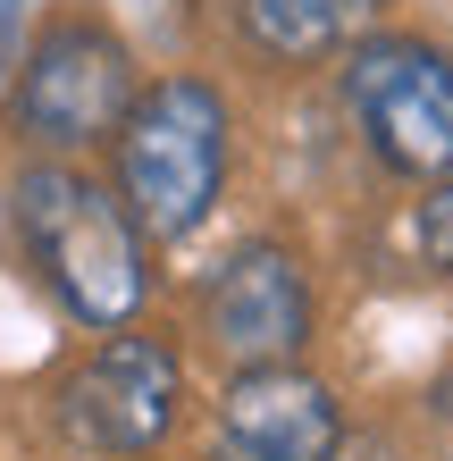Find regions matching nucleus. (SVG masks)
<instances>
[{"label":"nucleus","mask_w":453,"mask_h":461,"mask_svg":"<svg viewBox=\"0 0 453 461\" xmlns=\"http://www.w3.org/2000/svg\"><path fill=\"white\" fill-rule=\"evenodd\" d=\"M9 243L34 268L42 303L85 336L143 328L159 294V243L135 227L118 185L85 159H17L9 176Z\"/></svg>","instance_id":"f257e3e1"},{"label":"nucleus","mask_w":453,"mask_h":461,"mask_svg":"<svg viewBox=\"0 0 453 461\" xmlns=\"http://www.w3.org/2000/svg\"><path fill=\"white\" fill-rule=\"evenodd\" d=\"M227 168H235V110L219 93V76H202V68L143 76L126 126L110 134V185L159 252H177L210 227Z\"/></svg>","instance_id":"f03ea898"},{"label":"nucleus","mask_w":453,"mask_h":461,"mask_svg":"<svg viewBox=\"0 0 453 461\" xmlns=\"http://www.w3.org/2000/svg\"><path fill=\"white\" fill-rule=\"evenodd\" d=\"M135 93H143L135 42L93 9H59L25 42L9 101H0V126L17 134L25 159H85V151H110Z\"/></svg>","instance_id":"7ed1b4c3"},{"label":"nucleus","mask_w":453,"mask_h":461,"mask_svg":"<svg viewBox=\"0 0 453 461\" xmlns=\"http://www.w3.org/2000/svg\"><path fill=\"white\" fill-rule=\"evenodd\" d=\"M344 110L369 159L403 185L453 168V59L420 34H361L344 50Z\"/></svg>","instance_id":"20e7f679"},{"label":"nucleus","mask_w":453,"mask_h":461,"mask_svg":"<svg viewBox=\"0 0 453 461\" xmlns=\"http://www.w3.org/2000/svg\"><path fill=\"white\" fill-rule=\"evenodd\" d=\"M59 437L76 453H101V461H135L177 428L185 411V361L177 344H159L143 328H118L101 336L85 361L59 377Z\"/></svg>","instance_id":"39448f33"},{"label":"nucleus","mask_w":453,"mask_h":461,"mask_svg":"<svg viewBox=\"0 0 453 461\" xmlns=\"http://www.w3.org/2000/svg\"><path fill=\"white\" fill-rule=\"evenodd\" d=\"M311 328H319V303H311V268H303L294 243L244 235L235 252L210 260V277H202V344L227 369L303 361Z\"/></svg>","instance_id":"423d86ee"},{"label":"nucleus","mask_w":453,"mask_h":461,"mask_svg":"<svg viewBox=\"0 0 453 461\" xmlns=\"http://www.w3.org/2000/svg\"><path fill=\"white\" fill-rule=\"evenodd\" d=\"M344 453V411L328 377L303 361L277 369H227L219 411H210V461H336Z\"/></svg>","instance_id":"0eeeda50"},{"label":"nucleus","mask_w":453,"mask_h":461,"mask_svg":"<svg viewBox=\"0 0 453 461\" xmlns=\"http://www.w3.org/2000/svg\"><path fill=\"white\" fill-rule=\"evenodd\" d=\"M227 25L269 68H328L378 34V0H227Z\"/></svg>","instance_id":"6e6552de"},{"label":"nucleus","mask_w":453,"mask_h":461,"mask_svg":"<svg viewBox=\"0 0 453 461\" xmlns=\"http://www.w3.org/2000/svg\"><path fill=\"white\" fill-rule=\"evenodd\" d=\"M412 243H420V260H429L437 277H453V168L429 176V194L412 210Z\"/></svg>","instance_id":"1a4fd4ad"},{"label":"nucleus","mask_w":453,"mask_h":461,"mask_svg":"<svg viewBox=\"0 0 453 461\" xmlns=\"http://www.w3.org/2000/svg\"><path fill=\"white\" fill-rule=\"evenodd\" d=\"M34 42V0H0V101H9V76Z\"/></svg>","instance_id":"9d476101"}]
</instances>
